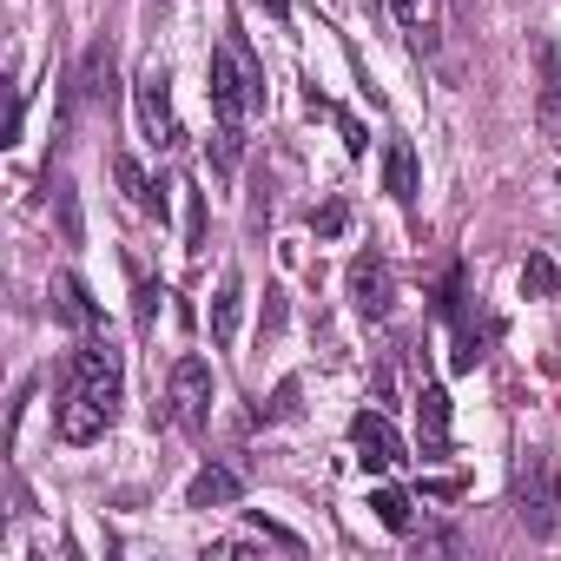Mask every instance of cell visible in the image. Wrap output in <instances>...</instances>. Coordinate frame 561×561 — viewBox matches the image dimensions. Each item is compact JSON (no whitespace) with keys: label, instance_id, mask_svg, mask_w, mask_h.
I'll list each match as a JSON object with an SVG mask.
<instances>
[{"label":"cell","instance_id":"6da1fadb","mask_svg":"<svg viewBox=\"0 0 561 561\" xmlns=\"http://www.w3.org/2000/svg\"><path fill=\"white\" fill-rule=\"evenodd\" d=\"M205 80H211V113H218L225 126H244V119L264 106V73L251 67V54H244L238 41H218V47H211Z\"/></svg>","mask_w":561,"mask_h":561},{"label":"cell","instance_id":"2e32d148","mask_svg":"<svg viewBox=\"0 0 561 561\" xmlns=\"http://www.w3.org/2000/svg\"><path fill=\"white\" fill-rule=\"evenodd\" d=\"M554 285H561V271H554L541 251H528V257H522V298H554Z\"/></svg>","mask_w":561,"mask_h":561},{"label":"cell","instance_id":"277c9868","mask_svg":"<svg viewBox=\"0 0 561 561\" xmlns=\"http://www.w3.org/2000/svg\"><path fill=\"white\" fill-rule=\"evenodd\" d=\"M133 100H139V133H146L159 152H165V146H179V126H172V73H165L159 60H146V67H139Z\"/></svg>","mask_w":561,"mask_h":561},{"label":"cell","instance_id":"7a4b0ae2","mask_svg":"<svg viewBox=\"0 0 561 561\" xmlns=\"http://www.w3.org/2000/svg\"><path fill=\"white\" fill-rule=\"evenodd\" d=\"M515 522L528 535H554L561 528V482H554L548 449H522L515 456Z\"/></svg>","mask_w":561,"mask_h":561},{"label":"cell","instance_id":"d4e9b609","mask_svg":"<svg viewBox=\"0 0 561 561\" xmlns=\"http://www.w3.org/2000/svg\"><path fill=\"white\" fill-rule=\"evenodd\" d=\"M390 14H397V27H403V34H410V47H416V54H423V47H430V41H423V14H416V0H390Z\"/></svg>","mask_w":561,"mask_h":561},{"label":"cell","instance_id":"9a60e30c","mask_svg":"<svg viewBox=\"0 0 561 561\" xmlns=\"http://www.w3.org/2000/svg\"><path fill=\"white\" fill-rule=\"evenodd\" d=\"M47 205H54V225H60V238H67V244H87L80 192H73V179H67V172H54V179H47Z\"/></svg>","mask_w":561,"mask_h":561},{"label":"cell","instance_id":"30bf717a","mask_svg":"<svg viewBox=\"0 0 561 561\" xmlns=\"http://www.w3.org/2000/svg\"><path fill=\"white\" fill-rule=\"evenodd\" d=\"M113 172H119V185H126V198H133V205H139L146 218H159V225L172 218V198H165L172 185H165V179H146V165H139L133 152H119V159H113Z\"/></svg>","mask_w":561,"mask_h":561},{"label":"cell","instance_id":"ba28073f","mask_svg":"<svg viewBox=\"0 0 561 561\" xmlns=\"http://www.w3.org/2000/svg\"><path fill=\"white\" fill-rule=\"evenodd\" d=\"M351 443L364 449V469H390V462H403V436L390 430L383 410H357V416H351Z\"/></svg>","mask_w":561,"mask_h":561},{"label":"cell","instance_id":"d6986e66","mask_svg":"<svg viewBox=\"0 0 561 561\" xmlns=\"http://www.w3.org/2000/svg\"><path fill=\"white\" fill-rule=\"evenodd\" d=\"M298 397H305V383H298V377H285V383H277V390H271V403H264V416H271V423H291V416L305 410Z\"/></svg>","mask_w":561,"mask_h":561},{"label":"cell","instance_id":"44dd1931","mask_svg":"<svg viewBox=\"0 0 561 561\" xmlns=\"http://www.w3.org/2000/svg\"><path fill=\"white\" fill-rule=\"evenodd\" d=\"M152 318H159V285L133 271V324H139V331H152Z\"/></svg>","mask_w":561,"mask_h":561},{"label":"cell","instance_id":"5b68a950","mask_svg":"<svg viewBox=\"0 0 561 561\" xmlns=\"http://www.w3.org/2000/svg\"><path fill=\"white\" fill-rule=\"evenodd\" d=\"M165 403H172L165 416H172L179 430H205V423H211V364H205V357H179Z\"/></svg>","mask_w":561,"mask_h":561},{"label":"cell","instance_id":"4fadbf2b","mask_svg":"<svg viewBox=\"0 0 561 561\" xmlns=\"http://www.w3.org/2000/svg\"><path fill=\"white\" fill-rule=\"evenodd\" d=\"M238 318H244V277L225 271V285H218V298H211V344H218V351L238 344Z\"/></svg>","mask_w":561,"mask_h":561},{"label":"cell","instance_id":"83f0119b","mask_svg":"<svg viewBox=\"0 0 561 561\" xmlns=\"http://www.w3.org/2000/svg\"><path fill=\"white\" fill-rule=\"evenodd\" d=\"M257 8H264L271 21H291V0H257Z\"/></svg>","mask_w":561,"mask_h":561},{"label":"cell","instance_id":"5bb4252c","mask_svg":"<svg viewBox=\"0 0 561 561\" xmlns=\"http://www.w3.org/2000/svg\"><path fill=\"white\" fill-rule=\"evenodd\" d=\"M383 185H390L397 205H416L423 179H416V152H410V139H390V152H383Z\"/></svg>","mask_w":561,"mask_h":561},{"label":"cell","instance_id":"cb8c5ba5","mask_svg":"<svg viewBox=\"0 0 561 561\" xmlns=\"http://www.w3.org/2000/svg\"><path fill=\"white\" fill-rule=\"evenodd\" d=\"M251 528H257V535H264V541H277V548H291V554H305V541H298V535H291V528H285V522H271V515H264V508H251Z\"/></svg>","mask_w":561,"mask_h":561},{"label":"cell","instance_id":"9c48e42d","mask_svg":"<svg viewBox=\"0 0 561 561\" xmlns=\"http://www.w3.org/2000/svg\"><path fill=\"white\" fill-rule=\"evenodd\" d=\"M47 298H54V318H60V324H73L80 337H100V324H106V318H100L93 291L80 285L73 271H60V277H54V285H47Z\"/></svg>","mask_w":561,"mask_h":561},{"label":"cell","instance_id":"7c38bea8","mask_svg":"<svg viewBox=\"0 0 561 561\" xmlns=\"http://www.w3.org/2000/svg\"><path fill=\"white\" fill-rule=\"evenodd\" d=\"M238 495H244V476L225 469V462H205L192 476V489H185V508H231Z\"/></svg>","mask_w":561,"mask_h":561},{"label":"cell","instance_id":"7402d4cb","mask_svg":"<svg viewBox=\"0 0 561 561\" xmlns=\"http://www.w3.org/2000/svg\"><path fill=\"white\" fill-rule=\"evenodd\" d=\"M185 251L192 257L205 251V192H192V185H185Z\"/></svg>","mask_w":561,"mask_h":561},{"label":"cell","instance_id":"603a6c76","mask_svg":"<svg viewBox=\"0 0 561 561\" xmlns=\"http://www.w3.org/2000/svg\"><path fill=\"white\" fill-rule=\"evenodd\" d=\"M344 225H351V205H344V198H331L324 211H311V231H318V238H344Z\"/></svg>","mask_w":561,"mask_h":561},{"label":"cell","instance_id":"ffe728a7","mask_svg":"<svg viewBox=\"0 0 561 561\" xmlns=\"http://www.w3.org/2000/svg\"><path fill=\"white\" fill-rule=\"evenodd\" d=\"M211 172H218V179L238 172V126H225V119H218V133H211Z\"/></svg>","mask_w":561,"mask_h":561},{"label":"cell","instance_id":"8fae6325","mask_svg":"<svg viewBox=\"0 0 561 561\" xmlns=\"http://www.w3.org/2000/svg\"><path fill=\"white\" fill-rule=\"evenodd\" d=\"M80 100L87 106H113V93H119V67H113V41H93L87 47V60H80Z\"/></svg>","mask_w":561,"mask_h":561},{"label":"cell","instance_id":"f1b7e54d","mask_svg":"<svg viewBox=\"0 0 561 561\" xmlns=\"http://www.w3.org/2000/svg\"><path fill=\"white\" fill-rule=\"evenodd\" d=\"M449 8H456V14H469V0H449Z\"/></svg>","mask_w":561,"mask_h":561},{"label":"cell","instance_id":"8992f818","mask_svg":"<svg viewBox=\"0 0 561 561\" xmlns=\"http://www.w3.org/2000/svg\"><path fill=\"white\" fill-rule=\"evenodd\" d=\"M113 423H119V410H113V403H100V397H93V390H80V383L67 390V403H60V443H100Z\"/></svg>","mask_w":561,"mask_h":561},{"label":"cell","instance_id":"4316f807","mask_svg":"<svg viewBox=\"0 0 561 561\" xmlns=\"http://www.w3.org/2000/svg\"><path fill=\"white\" fill-rule=\"evenodd\" d=\"M541 126H548V133H561V93H548V100H541Z\"/></svg>","mask_w":561,"mask_h":561},{"label":"cell","instance_id":"e0dca14e","mask_svg":"<svg viewBox=\"0 0 561 561\" xmlns=\"http://www.w3.org/2000/svg\"><path fill=\"white\" fill-rule=\"evenodd\" d=\"M489 337H495V324H482V331H476V324H462V331H456V351H449V364H456V370H476V364L489 357V351H482Z\"/></svg>","mask_w":561,"mask_h":561},{"label":"cell","instance_id":"484cf974","mask_svg":"<svg viewBox=\"0 0 561 561\" xmlns=\"http://www.w3.org/2000/svg\"><path fill=\"white\" fill-rule=\"evenodd\" d=\"M337 126H344V146H351V152L364 159V146H370V139H364V119H351V113H337Z\"/></svg>","mask_w":561,"mask_h":561},{"label":"cell","instance_id":"52a82bcc","mask_svg":"<svg viewBox=\"0 0 561 561\" xmlns=\"http://www.w3.org/2000/svg\"><path fill=\"white\" fill-rule=\"evenodd\" d=\"M416 449H423V462L449 456V397H443V383L416 390Z\"/></svg>","mask_w":561,"mask_h":561},{"label":"cell","instance_id":"ac0fdd59","mask_svg":"<svg viewBox=\"0 0 561 561\" xmlns=\"http://www.w3.org/2000/svg\"><path fill=\"white\" fill-rule=\"evenodd\" d=\"M370 508H377V522H383L390 535H410V495H403V489H377Z\"/></svg>","mask_w":561,"mask_h":561},{"label":"cell","instance_id":"3957f363","mask_svg":"<svg viewBox=\"0 0 561 561\" xmlns=\"http://www.w3.org/2000/svg\"><path fill=\"white\" fill-rule=\"evenodd\" d=\"M351 311H357L364 324H383V318L397 311V277H390V264H383L377 251H357V257H351Z\"/></svg>","mask_w":561,"mask_h":561}]
</instances>
